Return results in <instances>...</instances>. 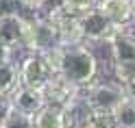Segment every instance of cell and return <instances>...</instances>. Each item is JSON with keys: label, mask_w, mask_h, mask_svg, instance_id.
Instances as JSON below:
<instances>
[{"label": "cell", "mask_w": 135, "mask_h": 128, "mask_svg": "<svg viewBox=\"0 0 135 128\" xmlns=\"http://www.w3.org/2000/svg\"><path fill=\"white\" fill-rule=\"evenodd\" d=\"M79 128H83V126H79Z\"/></svg>", "instance_id": "cell-25"}, {"label": "cell", "mask_w": 135, "mask_h": 128, "mask_svg": "<svg viewBox=\"0 0 135 128\" xmlns=\"http://www.w3.org/2000/svg\"><path fill=\"white\" fill-rule=\"evenodd\" d=\"M44 96H46V104H52V106L61 109L70 100L81 96V87H76L72 80H68L63 74H52V78L44 87Z\"/></svg>", "instance_id": "cell-6"}, {"label": "cell", "mask_w": 135, "mask_h": 128, "mask_svg": "<svg viewBox=\"0 0 135 128\" xmlns=\"http://www.w3.org/2000/svg\"><path fill=\"white\" fill-rule=\"evenodd\" d=\"M13 113V106H11V100L9 96H0V126L4 124V119Z\"/></svg>", "instance_id": "cell-19"}, {"label": "cell", "mask_w": 135, "mask_h": 128, "mask_svg": "<svg viewBox=\"0 0 135 128\" xmlns=\"http://www.w3.org/2000/svg\"><path fill=\"white\" fill-rule=\"evenodd\" d=\"M11 106L15 113L28 115L33 117L41 106H46V96L41 89H33V87H24V85H18L11 93H9Z\"/></svg>", "instance_id": "cell-8"}, {"label": "cell", "mask_w": 135, "mask_h": 128, "mask_svg": "<svg viewBox=\"0 0 135 128\" xmlns=\"http://www.w3.org/2000/svg\"><path fill=\"white\" fill-rule=\"evenodd\" d=\"M111 72H113V80L124 85L135 76V63H111Z\"/></svg>", "instance_id": "cell-16"}, {"label": "cell", "mask_w": 135, "mask_h": 128, "mask_svg": "<svg viewBox=\"0 0 135 128\" xmlns=\"http://www.w3.org/2000/svg\"><path fill=\"white\" fill-rule=\"evenodd\" d=\"M15 52H18V50H11V48H7L4 44H0V63H4V61H11Z\"/></svg>", "instance_id": "cell-22"}, {"label": "cell", "mask_w": 135, "mask_h": 128, "mask_svg": "<svg viewBox=\"0 0 135 128\" xmlns=\"http://www.w3.org/2000/svg\"><path fill=\"white\" fill-rule=\"evenodd\" d=\"M20 65V85L24 87H33V89H41L44 91L46 83L52 78V70L46 63L44 54L39 52H26V57L18 61Z\"/></svg>", "instance_id": "cell-5"}, {"label": "cell", "mask_w": 135, "mask_h": 128, "mask_svg": "<svg viewBox=\"0 0 135 128\" xmlns=\"http://www.w3.org/2000/svg\"><path fill=\"white\" fill-rule=\"evenodd\" d=\"M79 22H81V30H83L85 44H109L118 33L129 28V26H115V24L109 22L96 7H91Z\"/></svg>", "instance_id": "cell-4"}, {"label": "cell", "mask_w": 135, "mask_h": 128, "mask_svg": "<svg viewBox=\"0 0 135 128\" xmlns=\"http://www.w3.org/2000/svg\"><path fill=\"white\" fill-rule=\"evenodd\" d=\"M33 126H35V128H65L63 126L61 109L52 106V104L41 106L37 113L33 115Z\"/></svg>", "instance_id": "cell-13"}, {"label": "cell", "mask_w": 135, "mask_h": 128, "mask_svg": "<svg viewBox=\"0 0 135 128\" xmlns=\"http://www.w3.org/2000/svg\"><path fill=\"white\" fill-rule=\"evenodd\" d=\"M94 7L115 26H129L135 20L131 0H94Z\"/></svg>", "instance_id": "cell-10"}, {"label": "cell", "mask_w": 135, "mask_h": 128, "mask_svg": "<svg viewBox=\"0 0 135 128\" xmlns=\"http://www.w3.org/2000/svg\"><path fill=\"white\" fill-rule=\"evenodd\" d=\"M0 128H35V126H33V117L22 115V113H15V111H13V113L4 119V124Z\"/></svg>", "instance_id": "cell-17"}, {"label": "cell", "mask_w": 135, "mask_h": 128, "mask_svg": "<svg viewBox=\"0 0 135 128\" xmlns=\"http://www.w3.org/2000/svg\"><path fill=\"white\" fill-rule=\"evenodd\" d=\"M18 13H22L18 0H0V18H11Z\"/></svg>", "instance_id": "cell-18"}, {"label": "cell", "mask_w": 135, "mask_h": 128, "mask_svg": "<svg viewBox=\"0 0 135 128\" xmlns=\"http://www.w3.org/2000/svg\"><path fill=\"white\" fill-rule=\"evenodd\" d=\"M122 89H124V98L135 104V76H133L131 80H126V83L122 85Z\"/></svg>", "instance_id": "cell-21"}, {"label": "cell", "mask_w": 135, "mask_h": 128, "mask_svg": "<svg viewBox=\"0 0 135 128\" xmlns=\"http://www.w3.org/2000/svg\"><path fill=\"white\" fill-rule=\"evenodd\" d=\"M113 63H135V35L126 28L109 41Z\"/></svg>", "instance_id": "cell-11"}, {"label": "cell", "mask_w": 135, "mask_h": 128, "mask_svg": "<svg viewBox=\"0 0 135 128\" xmlns=\"http://www.w3.org/2000/svg\"><path fill=\"white\" fill-rule=\"evenodd\" d=\"M81 98L89 111H113L124 100V89L120 83L111 80H94L81 89Z\"/></svg>", "instance_id": "cell-3"}, {"label": "cell", "mask_w": 135, "mask_h": 128, "mask_svg": "<svg viewBox=\"0 0 135 128\" xmlns=\"http://www.w3.org/2000/svg\"><path fill=\"white\" fill-rule=\"evenodd\" d=\"M20 85V65L15 59L0 63V96H9V93Z\"/></svg>", "instance_id": "cell-12"}, {"label": "cell", "mask_w": 135, "mask_h": 128, "mask_svg": "<svg viewBox=\"0 0 135 128\" xmlns=\"http://www.w3.org/2000/svg\"><path fill=\"white\" fill-rule=\"evenodd\" d=\"M55 46H59L55 24L41 13H26V30H24L22 50L41 54Z\"/></svg>", "instance_id": "cell-2"}, {"label": "cell", "mask_w": 135, "mask_h": 128, "mask_svg": "<svg viewBox=\"0 0 135 128\" xmlns=\"http://www.w3.org/2000/svg\"><path fill=\"white\" fill-rule=\"evenodd\" d=\"M79 2H94V0H79Z\"/></svg>", "instance_id": "cell-24"}, {"label": "cell", "mask_w": 135, "mask_h": 128, "mask_svg": "<svg viewBox=\"0 0 135 128\" xmlns=\"http://www.w3.org/2000/svg\"><path fill=\"white\" fill-rule=\"evenodd\" d=\"M113 122H115V128H135V104L129 100H122L113 111Z\"/></svg>", "instance_id": "cell-14"}, {"label": "cell", "mask_w": 135, "mask_h": 128, "mask_svg": "<svg viewBox=\"0 0 135 128\" xmlns=\"http://www.w3.org/2000/svg\"><path fill=\"white\" fill-rule=\"evenodd\" d=\"M22 13H37L41 7V0H18Z\"/></svg>", "instance_id": "cell-20"}, {"label": "cell", "mask_w": 135, "mask_h": 128, "mask_svg": "<svg viewBox=\"0 0 135 128\" xmlns=\"http://www.w3.org/2000/svg\"><path fill=\"white\" fill-rule=\"evenodd\" d=\"M131 4H133V15H135V0H131Z\"/></svg>", "instance_id": "cell-23"}, {"label": "cell", "mask_w": 135, "mask_h": 128, "mask_svg": "<svg viewBox=\"0 0 135 128\" xmlns=\"http://www.w3.org/2000/svg\"><path fill=\"white\" fill-rule=\"evenodd\" d=\"M24 30H26V13L0 18V44L11 50H20L24 44Z\"/></svg>", "instance_id": "cell-9"}, {"label": "cell", "mask_w": 135, "mask_h": 128, "mask_svg": "<svg viewBox=\"0 0 135 128\" xmlns=\"http://www.w3.org/2000/svg\"><path fill=\"white\" fill-rule=\"evenodd\" d=\"M83 128H115L111 111H87L83 117Z\"/></svg>", "instance_id": "cell-15"}, {"label": "cell", "mask_w": 135, "mask_h": 128, "mask_svg": "<svg viewBox=\"0 0 135 128\" xmlns=\"http://www.w3.org/2000/svg\"><path fill=\"white\" fill-rule=\"evenodd\" d=\"M46 18L55 24L59 46H81V44H85L83 30H81V22L76 18H70V15L61 13V9L55 11V13H50V15H46Z\"/></svg>", "instance_id": "cell-7"}, {"label": "cell", "mask_w": 135, "mask_h": 128, "mask_svg": "<svg viewBox=\"0 0 135 128\" xmlns=\"http://www.w3.org/2000/svg\"><path fill=\"white\" fill-rule=\"evenodd\" d=\"M61 67L59 74H63L68 80H72L76 87H87L98 78V59L87 48L81 46H61Z\"/></svg>", "instance_id": "cell-1"}]
</instances>
